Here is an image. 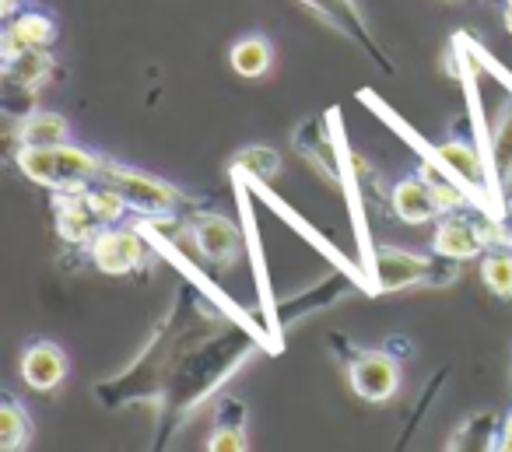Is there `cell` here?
<instances>
[{
  "instance_id": "1",
  "label": "cell",
  "mask_w": 512,
  "mask_h": 452,
  "mask_svg": "<svg viewBox=\"0 0 512 452\" xmlns=\"http://www.w3.org/2000/svg\"><path fill=\"white\" fill-rule=\"evenodd\" d=\"M102 162L95 151L81 144H22L18 148V169L25 179L46 186V190H67V186H88L99 179Z\"/></svg>"
},
{
  "instance_id": "2",
  "label": "cell",
  "mask_w": 512,
  "mask_h": 452,
  "mask_svg": "<svg viewBox=\"0 0 512 452\" xmlns=\"http://www.w3.org/2000/svg\"><path fill=\"white\" fill-rule=\"evenodd\" d=\"M456 260L435 253L421 256L400 246H379L372 253V291H404L414 284H449L456 281Z\"/></svg>"
},
{
  "instance_id": "3",
  "label": "cell",
  "mask_w": 512,
  "mask_h": 452,
  "mask_svg": "<svg viewBox=\"0 0 512 452\" xmlns=\"http://www.w3.org/2000/svg\"><path fill=\"white\" fill-rule=\"evenodd\" d=\"M99 179L113 186V190H120L123 197H127L130 211L144 214V218H155V214H172L179 204H183V193H179L172 183L151 176V172L130 169V165H120V162H109V158L102 162Z\"/></svg>"
},
{
  "instance_id": "4",
  "label": "cell",
  "mask_w": 512,
  "mask_h": 452,
  "mask_svg": "<svg viewBox=\"0 0 512 452\" xmlns=\"http://www.w3.org/2000/svg\"><path fill=\"white\" fill-rule=\"evenodd\" d=\"M299 4L309 11V15L320 18L327 29H334L337 36H344L351 46H358L365 57L376 60L383 71H393V64L383 57V46H379V39L372 36L369 18H365V11L358 8V0H299Z\"/></svg>"
},
{
  "instance_id": "5",
  "label": "cell",
  "mask_w": 512,
  "mask_h": 452,
  "mask_svg": "<svg viewBox=\"0 0 512 452\" xmlns=\"http://www.w3.org/2000/svg\"><path fill=\"white\" fill-rule=\"evenodd\" d=\"M348 382L355 389L358 400L365 403H386L397 396L400 389V361L397 354L386 351H362L351 358Z\"/></svg>"
},
{
  "instance_id": "6",
  "label": "cell",
  "mask_w": 512,
  "mask_h": 452,
  "mask_svg": "<svg viewBox=\"0 0 512 452\" xmlns=\"http://www.w3.org/2000/svg\"><path fill=\"white\" fill-rule=\"evenodd\" d=\"M144 239L141 228H120V225H102V232L92 239V263L109 277H123L130 270L141 267V256H144Z\"/></svg>"
},
{
  "instance_id": "7",
  "label": "cell",
  "mask_w": 512,
  "mask_h": 452,
  "mask_svg": "<svg viewBox=\"0 0 512 452\" xmlns=\"http://www.w3.org/2000/svg\"><path fill=\"white\" fill-rule=\"evenodd\" d=\"M190 239L197 246V253L221 267H232L242 253V232L235 221H228L225 214L214 211H197L190 218Z\"/></svg>"
},
{
  "instance_id": "8",
  "label": "cell",
  "mask_w": 512,
  "mask_h": 452,
  "mask_svg": "<svg viewBox=\"0 0 512 452\" xmlns=\"http://www.w3.org/2000/svg\"><path fill=\"white\" fill-rule=\"evenodd\" d=\"M71 372V361H67V351L53 340H36V344L25 347L22 354V379L29 389L36 393H50Z\"/></svg>"
},
{
  "instance_id": "9",
  "label": "cell",
  "mask_w": 512,
  "mask_h": 452,
  "mask_svg": "<svg viewBox=\"0 0 512 452\" xmlns=\"http://www.w3.org/2000/svg\"><path fill=\"white\" fill-rule=\"evenodd\" d=\"M505 81H509V92H512V78L509 74H502ZM491 176H495V186L498 190H505V186H512V95H505L502 102H498L495 109V120H491Z\"/></svg>"
},
{
  "instance_id": "10",
  "label": "cell",
  "mask_w": 512,
  "mask_h": 452,
  "mask_svg": "<svg viewBox=\"0 0 512 452\" xmlns=\"http://www.w3.org/2000/svg\"><path fill=\"white\" fill-rule=\"evenodd\" d=\"M393 214H397L404 225H428V221L439 214V204L432 197V186L421 176H404L390 193Z\"/></svg>"
},
{
  "instance_id": "11",
  "label": "cell",
  "mask_w": 512,
  "mask_h": 452,
  "mask_svg": "<svg viewBox=\"0 0 512 452\" xmlns=\"http://www.w3.org/2000/svg\"><path fill=\"white\" fill-rule=\"evenodd\" d=\"M432 249L439 256H446V260H456V263H467V260H474V256L484 253L474 225H470V221H460V218L439 221V228H435V235H432Z\"/></svg>"
},
{
  "instance_id": "12",
  "label": "cell",
  "mask_w": 512,
  "mask_h": 452,
  "mask_svg": "<svg viewBox=\"0 0 512 452\" xmlns=\"http://www.w3.org/2000/svg\"><path fill=\"white\" fill-rule=\"evenodd\" d=\"M228 67H232V71L239 74V78H246V81L264 78V74L274 67L271 39L260 36V32H249V36H242L239 43H232V50H228Z\"/></svg>"
},
{
  "instance_id": "13",
  "label": "cell",
  "mask_w": 512,
  "mask_h": 452,
  "mask_svg": "<svg viewBox=\"0 0 512 452\" xmlns=\"http://www.w3.org/2000/svg\"><path fill=\"white\" fill-rule=\"evenodd\" d=\"M4 74H8L11 85L22 88V92H39L53 74L50 50H22L15 60L4 64Z\"/></svg>"
},
{
  "instance_id": "14",
  "label": "cell",
  "mask_w": 512,
  "mask_h": 452,
  "mask_svg": "<svg viewBox=\"0 0 512 452\" xmlns=\"http://www.w3.org/2000/svg\"><path fill=\"white\" fill-rule=\"evenodd\" d=\"M8 32L18 39L22 50H50V43L57 39V22L43 11H18L8 22Z\"/></svg>"
},
{
  "instance_id": "15",
  "label": "cell",
  "mask_w": 512,
  "mask_h": 452,
  "mask_svg": "<svg viewBox=\"0 0 512 452\" xmlns=\"http://www.w3.org/2000/svg\"><path fill=\"white\" fill-rule=\"evenodd\" d=\"M71 137V123L67 116L50 113V109H36L22 120L18 127V141L22 144H60Z\"/></svg>"
},
{
  "instance_id": "16",
  "label": "cell",
  "mask_w": 512,
  "mask_h": 452,
  "mask_svg": "<svg viewBox=\"0 0 512 452\" xmlns=\"http://www.w3.org/2000/svg\"><path fill=\"white\" fill-rule=\"evenodd\" d=\"M32 438V421L25 414V407L15 396H4L0 400V449L18 452L25 449V442Z\"/></svg>"
},
{
  "instance_id": "17",
  "label": "cell",
  "mask_w": 512,
  "mask_h": 452,
  "mask_svg": "<svg viewBox=\"0 0 512 452\" xmlns=\"http://www.w3.org/2000/svg\"><path fill=\"white\" fill-rule=\"evenodd\" d=\"M232 172L235 176L271 183L274 176H281V155L274 148H264V144H253V148H242L239 155L232 158Z\"/></svg>"
},
{
  "instance_id": "18",
  "label": "cell",
  "mask_w": 512,
  "mask_h": 452,
  "mask_svg": "<svg viewBox=\"0 0 512 452\" xmlns=\"http://www.w3.org/2000/svg\"><path fill=\"white\" fill-rule=\"evenodd\" d=\"M85 204L92 207V214L102 221V225H116V221L123 218V214L130 211L127 197H123L120 190H113L109 183H102V179H95V183H88L85 190Z\"/></svg>"
},
{
  "instance_id": "19",
  "label": "cell",
  "mask_w": 512,
  "mask_h": 452,
  "mask_svg": "<svg viewBox=\"0 0 512 452\" xmlns=\"http://www.w3.org/2000/svg\"><path fill=\"white\" fill-rule=\"evenodd\" d=\"M481 281L491 295L512 298V253L509 249H491V253H484Z\"/></svg>"
},
{
  "instance_id": "20",
  "label": "cell",
  "mask_w": 512,
  "mask_h": 452,
  "mask_svg": "<svg viewBox=\"0 0 512 452\" xmlns=\"http://www.w3.org/2000/svg\"><path fill=\"white\" fill-rule=\"evenodd\" d=\"M481 239L484 249H512V232L505 225V214H488V211H477V218L470 221Z\"/></svg>"
},
{
  "instance_id": "21",
  "label": "cell",
  "mask_w": 512,
  "mask_h": 452,
  "mask_svg": "<svg viewBox=\"0 0 512 452\" xmlns=\"http://www.w3.org/2000/svg\"><path fill=\"white\" fill-rule=\"evenodd\" d=\"M246 428L242 424H228L221 421L218 428H214V435L207 438V449L211 452H242L246 449Z\"/></svg>"
},
{
  "instance_id": "22",
  "label": "cell",
  "mask_w": 512,
  "mask_h": 452,
  "mask_svg": "<svg viewBox=\"0 0 512 452\" xmlns=\"http://www.w3.org/2000/svg\"><path fill=\"white\" fill-rule=\"evenodd\" d=\"M498 449L512 452V410H509V417H505V424H502V435H498Z\"/></svg>"
},
{
  "instance_id": "23",
  "label": "cell",
  "mask_w": 512,
  "mask_h": 452,
  "mask_svg": "<svg viewBox=\"0 0 512 452\" xmlns=\"http://www.w3.org/2000/svg\"><path fill=\"white\" fill-rule=\"evenodd\" d=\"M18 4H29V0H0V15L11 22V18L18 15Z\"/></svg>"
},
{
  "instance_id": "24",
  "label": "cell",
  "mask_w": 512,
  "mask_h": 452,
  "mask_svg": "<svg viewBox=\"0 0 512 452\" xmlns=\"http://www.w3.org/2000/svg\"><path fill=\"white\" fill-rule=\"evenodd\" d=\"M505 214H509V221H512V193H509V200H505Z\"/></svg>"
},
{
  "instance_id": "25",
  "label": "cell",
  "mask_w": 512,
  "mask_h": 452,
  "mask_svg": "<svg viewBox=\"0 0 512 452\" xmlns=\"http://www.w3.org/2000/svg\"><path fill=\"white\" fill-rule=\"evenodd\" d=\"M505 15H512V0H505Z\"/></svg>"
},
{
  "instance_id": "26",
  "label": "cell",
  "mask_w": 512,
  "mask_h": 452,
  "mask_svg": "<svg viewBox=\"0 0 512 452\" xmlns=\"http://www.w3.org/2000/svg\"><path fill=\"white\" fill-rule=\"evenodd\" d=\"M505 25H509V32H512V15H505Z\"/></svg>"
}]
</instances>
